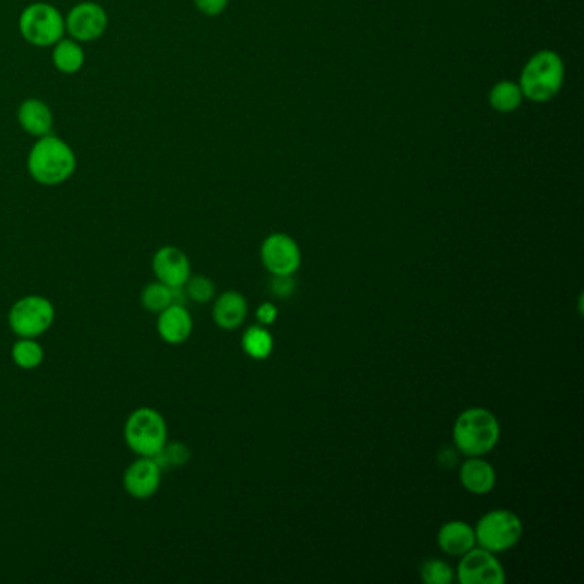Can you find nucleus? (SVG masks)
Listing matches in <instances>:
<instances>
[{
	"label": "nucleus",
	"instance_id": "423d86ee",
	"mask_svg": "<svg viewBox=\"0 0 584 584\" xmlns=\"http://www.w3.org/2000/svg\"><path fill=\"white\" fill-rule=\"evenodd\" d=\"M19 31L26 42L35 47H52L62 40L66 21L54 6L36 2L24 9L19 18Z\"/></svg>",
	"mask_w": 584,
	"mask_h": 584
},
{
	"label": "nucleus",
	"instance_id": "6e6552de",
	"mask_svg": "<svg viewBox=\"0 0 584 584\" xmlns=\"http://www.w3.org/2000/svg\"><path fill=\"white\" fill-rule=\"evenodd\" d=\"M454 574L461 584H504L507 581L506 569L497 554L478 545L461 555Z\"/></svg>",
	"mask_w": 584,
	"mask_h": 584
},
{
	"label": "nucleus",
	"instance_id": "ddd939ff",
	"mask_svg": "<svg viewBox=\"0 0 584 584\" xmlns=\"http://www.w3.org/2000/svg\"><path fill=\"white\" fill-rule=\"evenodd\" d=\"M459 483L471 495H487L495 489L497 471L485 456H470L459 466Z\"/></svg>",
	"mask_w": 584,
	"mask_h": 584
},
{
	"label": "nucleus",
	"instance_id": "393cba45",
	"mask_svg": "<svg viewBox=\"0 0 584 584\" xmlns=\"http://www.w3.org/2000/svg\"><path fill=\"white\" fill-rule=\"evenodd\" d=\"M185 297L196 304H208L215 298L216 287L211 278L204 275L189 276L184 285Z\"/></svg>",
	"mask_w": 584,
	"mask_h": 584
},
{
	"label": "nucleus",
	"instance_id": "0eeeda50",
	"mask_svg": "<svg viewBox=\"0 0 584 584\" xmlns=\"http://www.w3.org/2000/svg\"><path fill=\"white\" fill-rule=\"evenodd\" d=\"M7 321L19 338H38L54 324V305L42 295H26L12 305Z\"/></svg>",
	"mask_w": 584,
	"mask_h": 584
},
{
	"label": "nucleus",
	"instance_id": "20e7f679",
	"mask_svg": "<svg viewBox=\"0 0 584 584\" xmlns=\"http://www.w3.org/2000/svg\"><path fill=\"white\" fill-rule=\"evenodd\" d=\"M124 439L132 453L146 458H155L168 441L165 418L153 408L143 406L127 417Z\"/></svg>",
	"mask_w": 584,
	"mask_h": 584
},
{
	"label": "nucleus",
	"instance_id": "cd10ccee",
	"mask_svg": "<svg viewBox=\"0 0 584 584\" xmlns=\"http://www.w3.org/2000/svg\"><path fill=\"white\" fill-rule=\"evenodd\" d=\"M194 4L206 16H218L227 9L228 0H194Z\"/></svg>",
	"mask_w": 584,
	"mask_h": 584
},
{
	"label": "nucleus",
	"instance_id": "aec40b11",
	"mask_svg": "<svg viewBox=\"0 0 584 584\" xmlns=\"http://www.w3.org/2000/svg\"><path fill=\"white\" fill-rule=\"evenodd\" d=\"M523 98L525 96L521 93L519 84L513 81H499L494 84V88L489 93L490 105L501 114L514 112L523 103Z\"/></svg>",
	"mask_w": 584,
	"mask_h": 584
},
{
	"label": "nucleus",
	"instance_id": "412c9836",
	"mask_svg": "<svg viewBox=\"0 0 584 584\" xmlns=\"http://www.w3.org/2000/svg\"><path fill=\"white\" fill-rule=\"evenodd\" d=\"M11 357L19 369L35 370L43 364L45 352L35 338H21L12 345Z\"/></svg>",
	"mask_w": 584,
	"mask_h": 584
},
{
	"label": "nucleus",
	"instance_id": "4468645a",
	"mask_svg": "<svg viewBox=\"0 0 584 584\" xmlns=\"http://www.w3.org/2000/svg\"><path fill=\"white\" fill-rule=\"evenodd\" d=\"M156 329L168 345H182L191 338L194 321L184 304H172L158 314Z\"/></svg>",
	"mask_w": 584,
	"mask_h": 584
},
{
	"label": "nucleus",
	"instance_id": "6ab92c4d",
	"mask_svg": "<svg viewBox=\"0 0 584 584\" xmlns=\"http://www.w3.org/2000/svg\"><path fill=\"white\" fill-rule=\"evenodd\" d=\"M275 340L273 334L263 324H254L247 328L242 336V350L252 360H266L273 353Z\"/></svg>",
	"mask_w": 584,
	"mask_h": 584
},
{
	"label": "nucleus",
	"instance_id": "f257e3e1",
	"mask_svg": "<svg viewBox=\"0 0 584 584\" xmlns=\"http://www.w3.org/2000/svg\"><path fill=\"white\" fill-rule=\"evenodd\" d=\"M501 441V424L494 413L473 406L461 412L454 420L453 442L458 453L466 458L487 456Z\"/></svg>",
	"mask_w": 584,
	"mask_h": 584
},
{
	"label": "nucleus",
	"instance_id": "dca6fc26",
	"mask_svg": "<svg viewBox=\"0 0 584 584\" xmlns=\"http://www.w3.org/2000/svg\"><path fill=\"white\" fill-rule=\"evenodd\" d=\"M249 314V304L239 292L221 293L213 305V321L225 331H235L244 324Z\"/></svg>",
	"mask_w": 584,
	"mask_h": 584
},
{
	"label": "nucleus",
	"instance_id": "9b49d317",
	"mask_svg": "<svg viewBox=\"0 0 584 584\" xmlns=\"http://www.w3.org/2000/svg\"><path fill=\"white\" fill-rule=\"evenodd\" d=\"M161 473L163 470L156 463L155 458L139 456L136 461H132L131 465L127 466L124 473V489L127 494L139 501L149 499L160 489Z\"/></svg>",
	"mask_w": 584,
	"mask_h": 584
},
{
	"label": "nucleus",
	"instance_id": "bb28decb",
	"mask_svg": "<svg viewBox=\"0 0 584 584\" xmlns=\"http://www.w3.org/2000/svg\"><path fill=\"white\" fill-rule=\"evenodd\" d=\"M256 317L259 324L269 328L271 324H275L278 321V307L273 302H264V304L257 307Z\"/></svg>",
	"mask_w": 584,
	"mask_h": 584
},
{
	"label": "nucleus",
	"instance_id": "4be33fe9",
	"mask_svg": "<svg viewBox=\"0 0 584 584\" xmlns=\"http://www.w3.org/2000/svg\"><path fill=\"white\" fill-rule=\"evenodd\" d=\"M54 64L64 74L78 72L84 64L83 48L72 40H59L55 43Z\"/></svg>",
	"mask_w": 584,
	"mask_h": 584
},
{
	"label": "nucleus",
	"instance_id": "1a4fd4ad",
	"mask_svg": "<svg viewBox=\"0 0 584 584\" xmlns=\"http://www.w3.org/2000/svg\"><path fill=\"white\" fill-rule=\"evenodd\" d=\"M261 263L273 276L295 275L302 266V251L287 233H271L261 245Z\"/></svg>",
	"mask_w": 584,
	"mask_h": 584
},
{
	"label": "nucleus",
	"instance_id": "b1692460",
	"mask_svg": "<svg viewBox=\"0 0 584 584\" xmlns=\"http://www.w3.org/2000/svg\"><path fill=\"white\" fill-rule=\"evenodd\" d=\"M420 578L425 584H451L456 581V574L446 561L427 559L420 566Z\"/></svg>",
	"mask_w": 584,
	"mask_h": 584
},
{
	"label": "nucleus",
	"instance_id": "f8f14e48",
	"mask_svg": "<svg viewBox=\"0 0 584 584\" xmlns=\"http://www.w3.org/2000/svg\"><path fill=\"white\" fill-rule=\"evenodd\" d=\"M153 271L156 280L168 287H184L185 281L192 275L191 261L184 251L173 245H165L153 256Z\"/></svg>",
	"mask_w": 584,
	"mask_h": 584
},
{
	"label": "nucleus",
	"instance_id": "a211bd4d",
	"mask_svg": "<svg viewBox=\"0 0 584 584\" xmlns=\"http://www.w3.org/2000/svg\"><path fill=\"white\" fill-rule=\"evenodd\" d=\"M184 287L172 288L155 281V283H148L141 292V304L144 309L151 312V314H160L161 310L167 309L172 304H185Z\"/></svg>",
	"mask_w": 584,
	"mask_h": 584
},
{
	"label": "nucleus",
	"instance_id": "9d476101",
	"mask_svg": "<svg viewBox=\"0 0 584 584\" xmlns=\"http://www.w3.org/2000/svg\"><path fill=\"white\" fill-rule=\"evenodd\" d=\"M107 12L95 2H81L67 14L66 30L76 42H93L107 30Z\"/></svg>",
	"mask_w": 584,
	"mask_h": 584
},
{
	"label": "nucleus",
	"instance_id": "a878e982",
	"mask_svg": "<svg viewBox=\"0 0 584 584\" xmlns=\"http://www.w3.org/2000/svg\"><path fill=\"white\" fill-rule=\"evenodd\" d=\"M295 290H297V281L293 275L273 276L271 292L275 293L276 297H292Z\"/></svg>",
	"mask_w": 584,
	"mask_h": 584
},
{
	"label": "nucleus",
	"instance_id": "f03ea898",
	"mask_svg": "<svg viewBox=\"0 0 584 584\" xmlns=\"http://www.w3.org/2000/svg\"><path fill=\"white\" fill-rule=\"evenodd\" d=\"M28 170L38 184H64L76 170V156L69 144L47 134L38 139L31 148Z\"/></svg>",
	"mask_w": 584,
	"mask_h": 584
},
{
	"label": "nucleus",
	"instance_id": "f3484780",
	"mask_svg": "<svg viewBox=\"0 0 584 584\" xmlns=\"http://www.w3.org/2000/svg\"><path fill=\"white\" fill-rule=\"evenodd\" d=\"M18 119L24 131L31 136H36V138L47 136L54 126V115L50 112V108L36 98H30V100L21 103Z\"/></svg>",
	"mask_w": 584,
	"mask_h": 584
},
{
	"label": "nucleus",
	"instance_id": "2eb2a0df",
	"mask_svg": "<svg viewBox=\"0 0 584 584\" xmlns=\"http://www.w3.org/2000/svg\"><path fill=\"white\" fill-rule=\"evenodd\" d=\"M437 545L442 554L451 555V557H461L468 550L477 547V538H475V528L468 525L466 521H447L437 531Z\"/></svg>",
	"mask_w": 584,
	"mask_h": 584
},
{
	"label": "nucleus",
	"instance_id": "5701e85b",
	"mask_svg": "<svg viewBox=\"0 0 584 584\" xmlns=\"http://www.w3.org/2000/svg\"><path fill=\"white\" fill-rule=\"evenodd\" d=\"M192 453L184 442H168L161 447L160 453L156 454V463L160 465L161 470H172L187 465L191 459Z\"/></svg>",
	"mask_w": 584,
	"mask_h": 584
},
{
	"label": "nucleus",
	"instance_id": "39448f33",
	"mask_svg": "<svg viewBox=\"0 0 584 584\" xmlns=\"http://www.w3.org/2000/svg\"><path fill=\"white\" fill-rule=\"evenodd\" d=\"M523 521L509 509H494L483 514L475 526L478 547L492 554H504L514 549L523 538Z\"/></svg>",
	"mask_w": 584,
	"mask_h": 584
},
{
	"label": "nucleus",
	"instance_id": "7ed1b4c3",
	"mask_svg": "<svg viewBox=\"0 0 584 584\" xmlns=\"http://www.w3.org/2000/svg\"><path fill=\"white\" fill-rule=\"evenodd\" d=\"M564 83V62L552 50H540L523 67L519 88L530 102H550Z\"/></svg>",
	"mask_w": 584,
	"mask_h": 584
}]
</instances>
